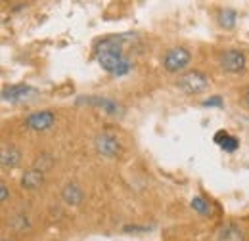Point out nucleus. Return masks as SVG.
<instances>
[{"instance_id": "1", "label": "nucleus", "mask_w": 249, "mask_h": 241, "mask_svg": "<svg viewBox=\"0 0 249 241\" xmlns=\"http://www.w3.org/2000/svg\"><path fill=\"white\" fill-rule=\"evenodd\" d=\"M126 38H132V34L126 33V34L102 40L98 46V63L107 73L117 75V77H123L132 69V63L126 60L123 54V44L126 42Z\"/></svg>"}, {"instance_id": "2", "label": "nucleus", "mask_w": 249, "mask_h": 241, "mask_svg": "<svg viewBox=\"0 0 249 241\" xmlns=\"http://www.w3.org/2000/svg\"><path fill=\"white\" fill-rule=\"evenodd\" d=\"M209 86V79L199 71H188L178 79V88L186 94H199Z\"/></svg>"}, {"instance_id": "3", "label": "nucleus", "mask_w": 249, "mask_h": 241, "mask_svg": "<svg viewBox=\"0 0 249 241\" xmlns=\"http://www.w3.org/2000/svg\"><path fill=\"white\" fill-rule=\"evenodd\" d=\"M188 63H190V50L182 48V46L169 50V52L165 54V60H163V65H165V69H167L169 73H178V71H182Z\"/></svg>"}, {"instance_id": "4", "label": "nucleus", "mask_w": 249, "mask_h": 241, "mask_svg": "<svg viewBox=\"0 0 249 241\" xmlns=\"http://www.w3.org/2000/svg\"><path fill=\"white\" fill-rule=\"evenodd\" d=\"M220 67L226 73H242L246 69V56L240 50H228L220 58Z\"/></svg>"}, {"instance_id": "5", "label": "nucleus", "mask_w": 249, "mask_h": 241, "mask_svg": "<svg viewBox=\"0 0 249 241\" xmlns=\"http://www.w3.org/2000/svg\"><path fill=\"white\" fill-rule=\"evenodd\" d=\"M96 150L100 151L102 155H106V157H115V155L121 153V144L111 134H100L96 138Z\"/></svg>"}, {"instance_id": "6", "label": "nucleus", "mask_w": 249, "mask_h": 241, "mask_svg": "<svg viewBox=\"0 0 249 241\" xmlns=\"http://www.w3.org/2000/svg\"><path fill=\"white\" fill-rule=\"evenodd\" d=\"M89 103L106 111L107 115L111 117H123L124 115V107L121 103H117L115 100H109V98H89Z\"/></svg>"}, {"instance_id": "7", "label": "nucleus", "mask_w": 249, "mask_h": 241, "mask_svg": "<svg viewBox=\"0 0 249 241\" xmlns=\"http://www.w3.org/2000/svg\"><path fill=\"white\" fill-rule=\"evenodd\" d=\"M54 113L52 111H36V113H31L29 117H27V126L31 128V130H38V132H42V130H46V128H50L52 124H54Z\"/></svg>"}, {"instance_id": "8", "label": "nucleus", "mask_w": 249, "mask_h": 241, "mask_svg": "<svg viewBox=\"0 0 249 241\" xmlns=\"http://www.w3.org/2000/svg\"><path fill=\"white\" fill-rule=\"evenodd\" d=\"M35 94L31 86L27 85H19V86H10V88H4L2 90V100L4 102H23L27 96Z\"/></svg>"}, {"instance_id": "9", "label": "nucleus", "mask_w": 249, "mask_h": 241, "mask_svg": "<svg viewBox=\"0 0 249 241\" xmlns=\"http://www.w3.org/2000/svg\"><path fill=\"white\" fill-rule=\"evenodd\" d=\"M62 197L67 205H79V203L83 201L85 193H83V189H81L77 184H67V186L63 188Z\"/></svg>"}, {"instance_id": "10", "label": "nucleus", "mask_w": 249, "mask_h": 241, "mask_svg": "<svg viewBox=\"0 0 249 241\" xmlns=\"http://www.w3.org/2000/svg\"><path fill=\"white\" fill-rule=\"evenodd\" d=\"M215 142H217L224 151H236L238 146H240L238 138H236V136H230V134L224 132V130H218V134L215 136Z\"/></svg>"}, {"instance_id": "11", "label": "nucleus", "mask_w": 249, "mask_h": 241, "mask_svg": "<svg viewBox=\"0 0 249 241\" xmlns=\"http://www.w3.org/2000/svg\"><path fill=\"white\" fill-rule=\"evenodd\" d=\"M19 151L14 146H4L2 153H0V161H2V167H16L19 163Z\"/></svg>"}, {"instance_id": "12", "label": "nucleus", "mask_w": 249, "mask_h": 241, "mask_svg": "<svg viewBox=\"0 0 249 241\" xmlns=\"http://www.w3.org/2000/svg\"><path fill=\"white\" fill-rule=\"evenodd\" d=\"M40 184H42V171H38V169L27 171V172L23 174V178H21V186L27 188V189H35V188H38Z\"/></svg>"}, {"instance_id": "13", "label": "nucleus", "mask_w": 249, "mask_h": 241, "mask_svg": "<svg viewBox=\"0 0 249 241\" xmlns=\"http://www.w3.org/2000/svg\"><path fill=\"white\" fill-rule=\"evenodd\" d=\"M236 10H232V8H226V10H222L220 12V16H218V21H220V25L222 27H226V29H232L234 25H236Z\"/></svg>"}, {"instance_id": "14", "label": "nucleus", "mask_w": 249, "mask_h": 241, "mask_svg": "<svg viewBox=\"0 0 249 241\" xmlns=\"http://www.w3.org/2000/svg\"><path fill=\"white\" fill-rule=\"evenodd\" d=\"M190 205H192V209L197 212V214H201V216H207V214H211V205L203 199V197H194L192 201H190Z\"/></svg>"}, {"instance_id": "15", "label": "nucleus", "mask_w": 249, "mask_h": 241, "mask_svg": "<svg viewBox=\"0 0 249 241\" xmlns=\"http://www.w3.org/2000/svg\"><path fill=\"white\" fill-rule=\"evenodd\" d=\"M218 241H242V234L236 226H228L226 230H222Z\"/></svg>"}, {"instance_id": "16", "label": "nucleus", "mask_w": 249, "mask_h": 241, "mask_svg": "<svg viewBox=\"0 0 249 241\" xmlns=\"http://www.w3.org/2000/svg\"><path fill=\"white\" fill-rule=\"evenodd\" d=\"M203 105H205V107H222V98H220V96H213V98L205 100Z\"/></svg>"}, {"instance_id": "17", "label": "nucleus", "mask_w": 249, "mask_h": 241, "mask_svg": "<svg viewBox=\"0 0 249 241\" xmlns=\"http://www.w3.org/2000/svg\"><path fill=\"white\" fill-rule=\"evenodd\" d=\"M0 199H2V201H6V199H8V188H6L4 184L0 186Z\"/></svg>"}, {"instance_id": "18", "label": "nucleus", "mask_w": 249, "mask_h": 241, "mask_svg": "<svg viewBox=\"0 0 249 241\" xmlns=\"http://www.w3.org/2000/svg\"><path fill=\"white\" fill-rule=\"evenodd\" d=\"M246 102L249 103V90H248V94H246Z\"/></svg>"}]
</instances>
